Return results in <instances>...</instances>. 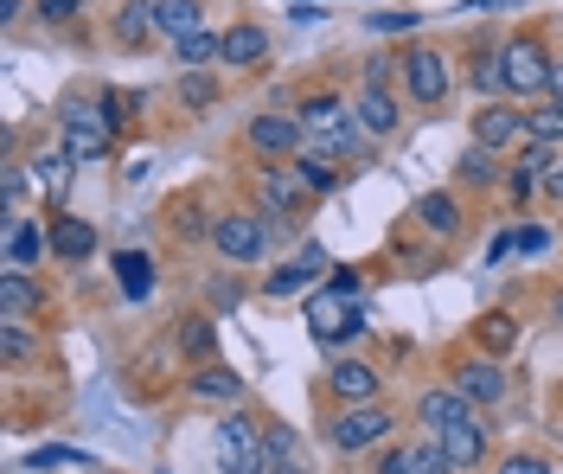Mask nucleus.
<instances>
[{"instance_id": "obj_1", "label": "nucleus", "mask_w": 563, "mask_h": 474, "mask_svg": "<svg viewBox=\"0 0 563 474\" xmlns=\"http://www.w3.org/2000/svg\"><path fill=\"white\" fill-rule=\"evenodd\" d=\"M218 469L224 474H269V449H263V430L250 417H224L218 423Z\"/></svg>"}, {"instance_id": "obj_2", "label": "nucleus", "mask_w": 563, "mask_h": 474, "mask_svg": "<svg viewBox=\"0 0 563 474\" xmlns=\"http://www.w3.org/2000/svg\"><path fill=\"white\" fill-rule=\"evenodd\" d=\"M506 90H551V52L538 38H512L506 45Z\"/></svg>"}, {"instance_id": "obj_3", "label": "nucleus", "mask_w": 563, "mask_h": 474, "mask_svg": "<svg viewBox=\"0 0 563 474\" xmlns=\"http://www.w3.org/2000/svg\"><path fill=\"white\" fill-rule=\"evenodd\" d=\"M390 430H397V417H390L385 404H358V410H346V417L333 423V442L352 455V449H372V442H385Z\"/></svg>"}, {"instance_id": "obj_4", "label": "nucleus", "mask_w": 563, "mask_h": 474, "mask_svg": "<svg viewBox=\"0 0 563 474\" xmlns=\"http://www.w3.org/2000/svg\"><path fill=\"white\" fill-rule=\"evenodd\" d=\"M211 244L231 256V263H256V256H263V244H269V224H256L250 212H231V219L211 224Z\"/></svg>"}, {"instance_id": "obj_5", "label": "nucleus", "mask_w": 563, "mask_h": 474, "mask_svg": "<svg viewBox=\"0 0 563 474\" xmlns=\"http://www.w3.org/2000/svg\"><path fill=\"white\" fill-rule=\"evenodd\" d=\"M365 328V321H358V308H352V295H314V301H308V333H314V340H327V346H333V340H346V333H358Z\"/></svg>"}, {"instance_id": "obj_6", "label": "nucleus", "mask_w": 563, "mask_h": 474, "mask_svg": "<svg viewBox=\"0 0 563 474\" xmlns=\"http://www.w3.org/2000/svg\"><path fill=\"white\" fill-rule=\"evenodd\" d=\"M256 192H263V206H269L276 219H295L314 186L301 180V167H263V174H256Z\"/></svg>"}, {"instance_id": "obj_7", "label": "nucleus", "mask_w": 563, "mask_h": 474, "mask_svg": "<svg viewBox=\"0 0 563 474\" xmlns=\"http://www.w3.org/2000/svg\"><path fill=\"white\" fill-rule=\"evenodd\" d=\"M455 392L474 404V410L499 404V398H506V372H499V360H467V365H455Z\"/></svg>"}, {"instance_id": "obj_8", "label": "nucleus", "mask_w": 563, "mask_h": 474, "mask_svg": "<svg viewBox=\"0 0 563 474\" xmlns=\"http://www.w3.org/2000/svg\"><path fill=\"white\" fill-rule=\"evenodd\" d=\"M404 84H410L417 103H442L449 97V58L442 52H410L404 58Z\"/></svg>"}, {"instance_id": "obj_9", "label": "nucleus", "mask_w": 563, "mask_h": 474, "mask_svg": "<svg viewBox=\"0 0 563 474\" xmlns=\"http://www.w3.org/2000/svg\"><path fill=\"white\" fill-rule=\"evenodd\" d=\"M519 135H526V115L512 110V103H487V110L474 115V142L493 147V154H506Z\"/></svg>"}, {"instance_id": "obj_10", "label": "nucleus", "mask_w": 563, "mask_h": 474, "mask_svg": "<svg viewBox=\"0 0 563 474\" xmlns=\"http://www.w3.org/2000/svg\"><path fill=\"white\" fill-rule=\"evenodd\" d=\"M417 417L442 437V430H455V423H474V404L461 398L455 385H442V392H422L417 398Z\"/></svg>"}, {"instance_id": "obj_11", "label": "nucleus", "mask_w": 563, "mask_h": 474, "mask_svg": "<svg viewBox=\"0 0 563 474\" xmlns=\"http://www.w3.org/2000/svg\"><path fill=\"white\" fill-rule=\"evenodd\" d=\"M320 269H327V251H314V244H308V251L301 256H288V263H282V269H269V283H263V295H301L308 289V283H314Z\"/></svg>"}, {"instance_id": "obj_12", "label": "nucleus", "mask_w": 563, "mask_h": 474, "mask_svg": "<svg viewBox=\"0 0 563 474\" xmlns=\"http://www.w3.org/2000/svg\"><path fill=\"white\" fill-rule=\"evenodd\" d=\"M301 115H256L250 122V147L256 154H288V147H301Z\"/></svg>"}, {"instance_id": "obj_13", "label": "nucleus", "mask_w": 563, "mask_h": 474, "mask_svg": "<svg viewBox=\"0 0 563 474\" xmlns=\"http://www.w3.org/2000/svg\"><path fill=\"white\" fill-rule=\"evenodd\" d=\"M38 301H45V295L33 289V276H20V269H7V276H0V321H7V328H20Z\"/></svg>"}, {"instance_id": "obj_14", "label": "nucleus", "mask_w": 563, "mask_h": 474, "mask_svg": "<svg viewBox=\"0 0 563 474\" xmlns=\"http://www.w3.org/2000/svg\"><path fill=\"white\" fill-rule=\"evenodd\" d=\"M327 385H333V398H346V404H372L378 372H372V365H358V360H340L333 372H327Z\"/></svg>"}, {"instance_id": "obj_15", "label": "nucleus", "mask_w": 563, "mask_h": 474, "mask_svg": "<svg viewBox=\"0 0 563 474\" xmlns=\"http://www.w3.org/2000/svg\"><path fill=\"white\" fill-rule=\"evenodd\" d=\"M263 449H269V474H314L288 423H269V430H263Z\"/></svg>"}, {"instance_id": "obj_16", "label": "nucleus", "mask_w": 563, "mask_h": 474, "mask_svg": "<svg viewBox=\"0 0 563 474\" xmlns=\"http://www.w3.org/2000/svg\"><path fill=\"white\" fill-rule=\"evenodd\" d=\"M154 26L174 33V45H179V38L206 33V13H199V0H154Z\"/></svg>"}, {"instance_id": "obj_17", "label": "nucleus", "mask_w": 563, "mask_h": 474, "mask_svg": "<svg viewBox=\"0 0 563 474\" xmlns=\"http://www.w3.org/2000/svg\"><path fill=\"white\" fill-rule=\"evenodd\" d=\"M352 122H358L365 135H390V129H397V103H390V90H358Z\"/></svg>"}, {"instance_id": "obj_18", "label": "nucleus", "mask_w": 563, "mask_h": 474, "mask_svg": "<svg viewBox=\"0 0 563 474\" xmlns=\"http://www.w3.org/2000/svg\"><path fill=\"white\" fill-rule=\"evenodd\" d=\"M435 442H442V455H449L455 469H474V462L487 455V430H481V423H455V430H442Z\"/></svg>"}, {"instance_id": "obj_19", "label": "nucleus", "mask_w": 563, "mask_h": 474, "mask_svg": "<svg viewBox=\"0 0 563 474\" xmlns=\"http://www.w3.org/2000/svg\"><path fill=\"white\" fill-rule=\"evenodd\" d=\"M65 154L77 161V167L103 161V154H109V129H103V122H65Z\"/></svg>"}, {"instance_id": "obj_20", "label": "nucleus", "mask_w": 563, "mask_h": 474, "mask_svg": "<svg viewBox=\"0 0 563 474\" xmlns=\"http://www.w3.org/2000/svg\"><path fill=\"white\" fill-rule=\"evenodd\" d=\"M417 219H422V231H435V238H455V231H461V206L449 199V192H422Z\"/></svg>"}, {"instance_id": "obj_21", "label": "nucleus", "mask_w": 563, "mask_h": 474, "mask_svg": "<svg viewBox=\"0 0 563 474\" xmlns=\"http://www.w3.org/2000/svg\"><path fill=\"white\" fill-rule=\"evenodd\" d=\"M192 398L238 404V398H244V378H238V372H224V365H206V372H192Z\"/></svg>"}, {"instance_id": "obj_22", "label": "nucleus", "mask_w": 563, "mask_h": 474, "mask_svg": "<svg viewBox=\"0 0 563 474\" xmlns=\"http://www.w3.org/2000/svg\"><path fill=\"white\" fill-rule=\"evenodd\" d=\"M52 251L65 256V263H77V256L97 251V231H90L84 219H58V224H52Z\"/></svg>"}, {"instance_id": "obj_23", "label": "nucleus", "mask_w": 563, "mask_h": 474, "mask_svg": "<svg viewBox=\"0 0 563 474\" xmlns=\"http://www.w3.org/2000/svg\"><path fill=\"white\" fill-rule=\"evenodd\" d=\"M115 276H122V295H129V301H147V295H154V263L141 251L115 256Z\"/></svg>"}, {"instance_id": "obj_24", "label": "nucleus", "mask_w": 563, "mask_h": 474, "mask_svg": "<svg viewBox=\"0 0 563 474\" xmlns=\"http://www.w3.org/2000/svg\"><path fill=\"white\" fill-rule=\"evenodd\" d=\"M263 52H269L263 26H231V33H224V65H256Z\"/></svg>"}, {"instance_id": "obj_25", "label": "nucleus", "mask_w": 563, "mask_h": 474, "mask_svg": "<svg viewBox=\"0 0 563 474\" xmlns=\"http://www.w3.org/2000/svg\"><path fill=\"white\" fill-rule=\"evenodd\" d=\"M38 251H45L38 224H26V219H13V224H7V263H13V269H26V263H33Z\"/></svg>"}, {"instance_id": "obj_26", "label": "nucleus", "mask_w": 563, "mask_h": 474, "mask_svg": "<svg viewBox=\"0 0 563 474\" xmlns=\"http://www.w3.org/2000/svg\"><path fill=\"white\" fill-rule=\"evenodd\" d=\"M340 122H346V103H340V97H308V103H301V129H308V135H327V129H340Z\"/></svg>"}, {"instance_id": "obj_27", "label": "nucleus", "mask_w": 563, "mask_h": 474, "mask_svg": "<svg viewBox=\"0 0 563 474\" xmlns=\"http://www.w3.org/2000/svg\"><path fill=\"white\" fill-rule=\"evenodd\" d=\"M147 26H154V0H129V7L115 13V38H122V45H141Z\"/></svg>"}, {"instance_id": "obj_28", "label": "nucleus", "mask_w": 563, "mask_h": 474, "mask_svg": "<svg viewBox=\"0 0 563 474\" xmlns=\"http://www.w3.org/2000/svg\"><path fill=\"white\" fill-rule=\"evenodd\" d=\"M461 180H467V186H493V180H499V154L474 142L467 154H461Z\"/></svg>"}, {"instance_id": "obj_29", "label": "nucleus", "mask_w": 563, "mask_h": 474, "mask_svg": "<svg viewBox=\"0 0 563 474\" xmlns=\"http://www.w3.org/2000/svg\"><path fill=\"white\" fill-rule=\"evenodd\" d=\"M526 135H531V142H544V147H558V142H563V103L531 110V115H526Z\"/></svg>"}, {"instance_id": "obj_30", "label": "nucleus", "mask_w": 563, "mask_h": 474, "mask_svg": "<svg viewBox=\"0 0 563 474\" xmlns=\"http://www.w3.org/2000/svg\"><path fill=\"white\" fill-rule=\"evenodd\" d=\"M301 180L314 192H340V161L333 154H301Z\"/></svg>"}, {"instance_id": "obj_31", "label": "nucleus", "mask_w": 563, "mask_h": 474, "mask_svg": "<svg viewBox=\"0 0 563 474\" xmlns=\"http://www.w3.org/2000/svg\"><path fill=\"white\" fill-rule=\"evenodd\" d=\"M211 58H224V38H211V33H192V38H179V65H211Z\"/></svg>"}, {"instance_id": "obj_32", "label": "nucleus", "mask_w": 563, "mask_h": 474, "mask_svg": "<svg viewBox=\"0 0 563 474\" xmlns=\"http://www.w3.org/2000/svg\"><path fill=\"white\" fill-rule=\"evenodd\" d=\"M33 167H38V186H52V192H58V186L70 180V167H77V161H70L65 147H45V154H38Z\"/></svg>"}, {"instance_id": "obj_33", "label": "nucleus", "mask_w": 563, "mask_h": 474, "mask_svg": "<svg viewBox=\"0 0 563 474\" xmlns=\"http://www.w3.org/2000/svg\"><path fill=\"white\" fill-rule=\"evenodd\" d=\"M474 84H481V90H499V84H506V52H487V45H481V52H474Z\"/></svg>"}, {"instance_id": "obj_34", "label": "nucleus", "mask_w": 563, "mask_h": 474, "mask_svg": "<svg viewBox=\"0 0 563 474\" xmlns=\"http://www.w3.org/2000/svg\"><path fill=\"white\" fill-rule=\"evenodd\" d=\"M211 97H218V84H211L206 71H186V77H179V103H186V110H206Z\"/></svg>"}, {"instance_id": "obj_35", "label": "nucleus", "mask_w": 563, "mask_h": 474, "mask_svg": "<svg viewBox=\"0 0 563 474\" xmlns=\"http://www.w3.org/2000/svg\"><path fill=\"white\" fill-rule=\"evenodd\" d=\"M481 340H487V353H506V346L519 340V328H512V315H487V321H481Z\"/></svg>"}, {"instance_id": "obj_36", "label": "nucleus", "mask_w": 563, "mask_h": 474, "mask_svg": "<svg viewBox=\"0 0 563 474\" xmlns=\"http://www.w3.org/2000/svg\"><path fill=\"white\" fill-rule=\"evenodd\" d=\"M211 340H218V333H211V321H206V315H192V321L179 328V346H186L192 360H199V353H211Z\"/></svg>"}, {"instance_id": "obj_37", "label": "nucleus", "mask_w": 563, "mask_h": 474, "mask_svg": "<svg viewBox=\"0 0 563 474\" xmlns=\"http://www.w3.org/2000/svg\"><path fill=\"white\" fill-rule=\"evenodd\" d=\"M410 455H417V474H455V462L442 455V442H417Z\"/></svg>"}, {"instance_id": "obj_38", "label": "nucleus", "mask_w": 563, "mask_h": 474, "mask_svg": "<svg viewBox=\"0 0 563 474\" xmlns=\"http://www.w3.org/2000/svg\"><path fill=\"white\" fill-rule=\"evenodd\" d=\"M422 26V13H410V7H404V13H372V33H417Z\"/></svg>"}, {"instance_id": "obj_39", "label": "nucleus", "mask_w": 563, "mask_h": 474, "mask_svg": "<svg viewBox=\"0 0 563 474\" xmlns=\"http://www.w3.org/2000/svg\"><path fill=\"white\" fill-rule=\"evenodd\" d=\"M84 455L77 449H58V442H45V449H33V469H77Z\"/></svg>"}, {"instance_id": "obj_40", "label": "nucleus", "mask_w": 563, "mask_h": 474, "mask_svg": "<svg viewBox=\"0 0 563 474\" xmlns=\"http://www.w3.org/2000/svg\"><path fill=\"white\" fill-rule=\"evenodd\" d=\"M499 474H551V462H544V455H506Z\"/></svg>"}, {"instance_id": "obj_41", "label": "nucleus", "mask_w": 563, "mask_h": 474, "mask_svg": "<svg viewBox=\"0 0 563 474\" xmlns=\"http://www.w3.org/2000/svg\"><path fill=\"white\" fill-rule=\"evenodd\" d=\"M0 353H7V360L20 365V360H26V353H33V340H26V333H20V328H7V333H0Z\"/></svg>"}, {"instance_id": "obj_42", "label": "nucleus", "mask_w": 563, "mask_h": 474, "mask_svg": "<svg viewBox=\"0 0 563 474\" xmlns=\"http://www.w3.org/2000/svg\"><path fill=\"white\" fill-rule=\"evenodd\" d=\"M378 474H417V455L410 449H390L385 462H378Z\"/></svg>"}, {"instance_id": "obj_43", "label": "nucleus", "mask_w": 563, "mask_h": 474, "mask_svg": "<svg viewBox=\"0 0 563 474\" xmlns=\"http://www.w3.org/2000/svg\"><path fill=\"white\" fill-rule=\"evenodd\" d=\"M390 65H397V58H365V90H385Z\"/></svg>"}, {"instance_id": "obj_44", "label": "nucleus", "mask_w": 563, "mask_h": 474, "mask_svg": "<svg viewBox=\"0 0 563 474\" xmlns=\"http://www.w3.org/2000/svg\"><path fill=\"white\" fill-rule=\"evenodd\" d=\"M551 103H563V65H551Z\"/></svg>"}, {"instance_id": "obj_45", "label": "nucleus", "mask_w": 563, "mask_h": 474, "mask_svg": "<svg viewBox=\"0 0 563 474\" xmlns=\"http://www.w3.org/2000/svg\"><path fill=\"white\" fill-rule=\"evenodd\" d=\"M551 315H558V321H563V289H558V301H551Z\"/></svg>"}]
</instances>
